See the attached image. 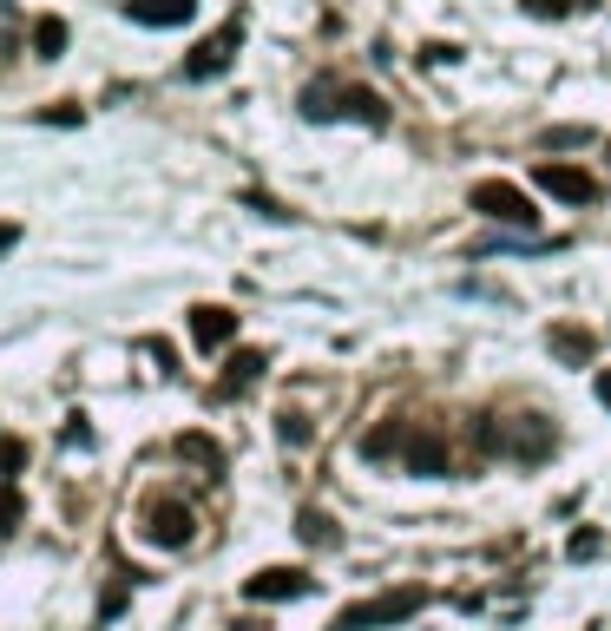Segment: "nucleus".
<instances>
[{"mask_svg":"<svg viewBox=\"0 0 611 631\" xmlns=\"http://www.w3.org/2000/svg\"><path fill=\"white\" fill-rule=\"evenodd\" d=\"M303 119H362V126H388V106H382L368 86L309 79V86H303Z\"/></svg>","mask_w":611,"mask_h":631,"instance_id":"nucleus-1","label":"nucleus"},{"mask_svg":"<svg viewBox=\"0 0 611 631\" xmlns=\"http://www.w3.org/2000/svg\"><path fill=\"white\" fill-rule=\"evenodd\" d=\"M421 605H427V592H421V585L375 592V599H362V605H342L336 619H329V631H388V625H402V619H414Z\"/></svg>","mask_w":611,"mask_h":631,"instance_id":"nucleus-2","label":"nucleus"},{"mask_svg":"<svg viewBox=\"0 0 611 631\" xmlns=\"http://www.w3.org/2000/svg\"><path fill=\"white\" fill-rule=\"evenodd\" d=\"M552 441H559V434H552L545 415H513V421H500V427H493V421L480 427V447H486V454H506V461H545Z\"/></svg>","mask_w":611,"mask_h":631,"instance_id":"nucleus-3","label":"nucleus"},{"mask_svg":"<svg viewBox=\"0 0 611 631\" xmlns=\"http://www.w3.org/2000/svg\"><path fill=\"white\" fill-rule=\"evenodd\" d=\"M138 533H145L151 546H165V553H178V546H191V540H198V513H191L185 500H171V493H158V500H145V513H138Z\"/></svg>","mask_w":611,"mask_h":631,"instance_id":"nucleus-4","label":"nucleus"},{"mask_svg":"<svg viewBox=\"0 0 611 631\" xmlns=\"http://www.w3.org/2000/svg\"><path fill=\"white\" fill-rule=\"evenodd\" d=\"M402 461L407 474H421V481H441L447 467H454V447H447V434L441 427H427V421H407V434H402Z\"/></svg>","mask_w":611,"mask_h":631,"instance_id":"nucleus-5","label":"nucleus"},{"mask_svg":"<svg viewBox=\"0 0 611 631\" xmlns=\"http://www.w3.org/2000/svg\"><path fill=\"white\" fill-rule=\"evenodd\" d=\"M533 185H540L545 198H559V205H599V198H605V185H599L585 165H565V158L533 165Z\"/></svg>","mask_w":611,"mask_h":631,"instance_id":"nucleus-6","label":"nucleus"},{"mask_svg":"<svg viewBox=\"0 0 611 631\" xmlns=\"http://www.w3.org/2000/svg\"><path fill=\"white\" fill-rule=\"evenodd\" d=\"M237 47H244V13H230L210 40H198V47L185 53V79H217V72L237 60Z\"/></svg>","mask_w":611,"mask_h":631,"instance_id":"nucleus-7","label":"nucleus"},{"mask_svg":"<svg viewBox=\"0 0 611 631\" xmlns=\"http://www.w3.org/2000/svg\"><path fill=\"white\" fill-rule=\"evenodd\" d=\"M474 210L493 217V224H513V230H533L540 224V210L526 205V191L520 185H500V178H480L474 185Z\"/></svg>","mask_w":611,"mask_h":631,"instance_id":"nucleus-8","label":"nucleus"},{"mask_svg":"<svg viewBox=\"0 0 611 631\" xmlns=\"http://www.w3.org/2000/svg\"><path fill=\"white\" fill-rule=\"evenodd\" d=\"M316 579L303 572V565H264L257 579H244V599H257V605H276V599H303Z\"/></svg>","mask_w":611,"mask_h":631,"instance_id":"nucleus-9","label":"nucleus"},{"mask_svg":"<svg viewBox=\"0 0 611 631\" xmlns=\"http://www.w3.org/2000/svg\"><path fill=\"white\" fill-rule=\"evenodd\" d=\"M230 336H237V316H230L224 303H198V309H191V343H198V349H224Z\"/></svg>","mask_w":611,"mask_h":631,"instance_id":"nucleus-10","label":"nucleus"},{"mask_svg":"<svg viewBox=\"0 0 611 631\" xmlns=\"http://www.w3.org/2000/svg\"><path fill=\"white\" fill-rule=\"evenodd\" d=\"M126 13L145 20V27H185L198 13V0H126Z\"/></svg>","mask_w":611,"mask_h":631,"instance_id":"nucleus-11","label":"nucleus"},{"mask_svg":"<svg viewBox=\"0 0 611 631\" xmlns=\"http://www.w3.org/2000/svg\"><path fill=\"white\" fill-rule=\"evenodd\" d=\"M264 368H270V355H264V349H237V355H230V368H224V382H217V395H224V402H230V395H244Z\"/></svg>","mask_w":611,"mask_h":631,"instance_id":"nucleus-12","label":"nucleus"},{"mask_svg":"<svg viewBox=\"0 0 611 631\" xmlns=\"http://www.w3.org/2000/svg\"><path fill=\"white\" fill-rule=\"evenodd\" d=\"M545 343H552V349L565 355L572 368H585V362H592V349H599V343H592V329H579V323H559V329H552Z\"/></svg>","mask_w":611,"mask_h":631,"instance_id":"nucleus-13","label":"nucleus"},{"mask_svg":"<svg viewBox=\"0 0 611 631\" xmlns=\"http://www.w3.org/2000/svg\"><path fill=\"white\" fill-rule=\"evenodd\" d=\"M402 434H407V421H382V427L362 434V454H368V461H395V454H402Z\"/></svg>","mask_w":611,"mask_h":631,"instance_id":"nucleus-14","label":"nucleus"},{"mask_svg":"<svg viewBox=\"0 0 611 631\" xmlns=\"http://www.w3.org/2000/svg\"><path fill=\"white\" fill-rule=\"evenodd\" d=\"M178 454L198 461V467H210V474H224V447H217L210 434H178Z\"/></svg>","mask_w":611,"mask_h":631,"instance_id":"nucleus-15","label":"nucleus"},{"mask_svg":"<svg viewBox=\"0 0 611 631\" xmlns=\"http://www.w3.org/2000/svg\"><path fill=\"white\" fill-rule=\"evenodd\" d=\"M296 533H303L309 546H336V526H329V513H316V506H303V520H296Z\"/></svg>","mask_w":611,"mask_h":631,"instance_id":"nucleus-16","label":"nucleus"},{"mask_svg":"<svg viewBox=\"0 0 611 631\" xmlns=\"http://www.w3.org/2000/svg\"><path fill=\"white\" fill-rule=\"evenodd\" d=\"M33 47H40V60H60V47H67V20H40V27H33Z\"/></svg>","mask_w":611,"mask_h":631,"instance_id":"nucleus-17","label":"nucleus"},{"mask_svg":"<svg viewBox=\"0 0 611 631\" xmlns=\"http://www.w3.org/2000/svg\"><path fill=\"white\" fill-rule=\"evenodd\" d=\"M27 520V500H20V487L13 481H0V533H13Z\"/></svg>","mask_w":611,"mask_h":631,"instance_id":"nucleus-18","label":"nucleus"},{"mask_svg":"<svg viewBox=\"0 0 611 631\" xmlns=\"http://www.w3.org/2000/svg\"><path fill=\"white\" fill-rule=\"evenodd\" d=\"M20 467H27V441H20V434H7V441H0V481H13Z\"/></svg>","mask_w":611,"mask_h":631,"instance_id":"nucleus-19","label":"nucleus"},{"mask_svg":"<svg viewBox=\"0 0 611 631\" xmlns=\"http://www.w3.org/2000/svg\"><path fill=\"white\" fill-rule=\"evenodd\" d=\"M276 434H283L289 447H303V441H309V421L296 415V408H283V421H276Z\"/></svg>","mask_w":611,"mask_h":631,"instance_id":"nucleus-20","label":"nucleus"},{"mask_svg":"<svg viewBox=\"0 0 611 631\" xmlns=\"http://www.w3.org/2000/svg\"><path fill=\"white\" fill-rule=\"evenodd\" d=\"M572 7H585V0H526V13H533V20H565Z\"/></svg>","mask_w":611,"mask_h":631,"instance_id":"nucleus-21","label":"nucleus"},{"mask_svg":"<svg viewBox=\"0 0 611 631\" xmlns=\"http://www.w3.org/2000/svg\"><path fill=\"white\" fill-rule=\"evenodd\" d=\"M585 139H592L585 126H559V132H545V145H585Z\"/></svg>","mask_w":611,"mask_h":631,"instance_id":"nucleus-22","label":"nucleus"},{"mask_svg":"<svg viewBox=\"0 0 611 631\" xmlns=\"http://www.w3.org/2000/svg\"><path fill=\"white\" fill-rule=\"evenodd\" d=\"M13 244H20V224H7V217H0V257H7Z\"/></svg>","mask_w":611,"mask_h":631,"instance_id":"nucleus-23","label":"nucleus"},{"mask_svg":"<svg viewBox=\"0 0 611 631\" xmlns=\"http://www.w3.org/2000/svg\"><path fill=\"white\" fill-rule=\"evenodd\" d=\"M599 402H611V368L599 375Z\"/></svg>","mask_w":611,"mask_h":631,"instance_id":"nucleus-24","label":"nucleus"},{"mask_svg":"<svg viewBox=\"0 0 611 631\" xmlns=\"http://www.w3.org/2000/svg\"><path fill=\"white\" fill-rule=\"evenodd\" d=\"M237 631H270V625H257V619H244V625H237Z\"/></svg>","mask_w":611,"mask_h":631,"instance_id":"nucleus-25","label":"nucleus"}]
</instances>
